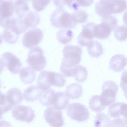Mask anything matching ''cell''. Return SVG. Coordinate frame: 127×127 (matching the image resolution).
Segmentation results:
<instances>
[{
    "instance_id": "10",
    "label": "cell",
    "mask_w": 127,
    "mask_h": 127,
    "mask_svg": "<svg viewBox=\"0 0 127 127\" xmlns=\"http://www.w3.org/2000/svg\"><path fill=\"white\" fill-rule=\"evenodd\" d=\"M95 24L93 22H89L84 26L77 38L79 44L82 46H87L95 38L93 30Z\"/></svg>"
},
{
    "instance_id": "43",
    "label": "cell",
    "mask_w": 127,
    "mask_h": 127,
    "mask_svg": "<svg viewBox=\"0 0 127 127\" xmlns=\"http://www.w3.org/2000/svg\"><path fill=\"white\" fill-rule=\"evenodd\" d=\"M2 41V37L1 34L0 33V44H1Z\"/></svg>"
},
{
    "instance_id": "23",
    "label": "cell",
    "mask_w": 127,
    "mask_h": 127,
    "mask_svg": "<svg viewBox=\"0 0 127 127\" xmlns=\"http://www.w3.org/2000/svg\"><path fill=\"white\" fill-rule=\"evenodd\" d=\"M86 46L89 54L92 57L98 58L103 53L102 45L97 41L92 40Z\"/></svg>"
},
{
    "instance_id": "32",
    "label": "cell",
    "mask_w": 127,
    "mask_h": 127,
    "mask_svg": "<svg viewBox=\"0 0 127 127\" xmlns=\"http://www.w3.org/2000/svg\"><path fill=\"white\" fill-rule=\"evenodd\" d=\"M114 35L118 40L122 41L127 38V28L124 25L117 26L114 30Z\"/></svg>"
},
{
    "instance_id": "27",
    "label": "cell",
    "mask_w": 127,
    "mask_h": 127,
    "mask_svg": "<svg viewBox=\"0 0 127 127\" xmlns=\"http://www.w3.org/2000/svg\"><path fill=\"white\" fill-rule=\"evenodd\" d=\"M87 71L85 67L81 65H78L74 67L73 76L77 82H83L87 79Z\"/></svg>"
},
{
    "instance_id": "31",
    "label": "cell",
    "mask_w": 127,
    "mask_h": 127,
    "mask_svg": "<svg viewBox=\"0 0 127 127\" xmlns=\"http://www.w3.org/2000/svg\"><path fill=\"white\" fill-rule=\"evenodd\" d=\"M89 105L91 110L96 112H101L105 108L101 104L99 99V95H94L91 98Z\"/></svg>"
},
{
    "instance_id": "16",
    "label": "cell",
    "mask_w": 127,
    "mask_h": 127,
    "mask_svg": "<svg viewBox=\"0 0 127 127\" xmlns=\"http://www.w3.org/2000/svg\"><path fill=\"white\" fill-rule=\"evenodd\" d=\"M56 93L51 88L42 90L38 98L39 102L44 106L53 105L55 100Z\"/></svg>"
},
{
    "instance_id": "30",
    "label": "cell",
    "mask_w": 127,
    "mask_h": 127,
    "mask_svg": "<svg viewBox=\"0 0 127 127\" xmlns=\"http://www.w3.org/2000/svg\"><path fill=\"white\" fill-rule=\"evenodd\" d=\"M49 71L44 70L40 72L37 80L38 86L42 90H47L51 86L49 83L48 74Z\"/></svg>"
},
{
    "instance_id": "14",
    "label": "cell",
    "mask_w": 127,
    "mask_h": 127,
    "mask_svg": "<svg viewBox=\"0 0 127 127\" xmlns=\"http://www.w3.org/2000/svg\"><path fill=\"white\" fill-rule=\"evenodd\" d=\"M109 68L114 72H119L125 68L127 64V58L122 54H116L110 59Z\"/></svg>"
},
{
    "instance_id": "44",
    "label": "cell",
    "mask_w": 127,
    "mask_h": 127,
    "mask_svg": "<svg viewBox=\"0 0 127 127\" xmlns=\"http://www.w3.org/2000/svg\"><path fill=\"white\" fill-rule=\"evenodd\" d=\"M2 83L0 80V88L2 87Z\"/></svg>"
},
{
    "instance_id": "15",
    "label": "cell",
    "mask_w": 127,
    "mask_h": 127,
    "mask_svg": "<svg viewBox=\"0 0 127 127\" xmlns=\"http://www.w3.org/2000/svg\"><path fill=\"white\" fill-rule=\"evenodd\" d=\"M5 94L6 101L12 106L20 104L23 99L21 90L17 88L10 89Z\"/></svg>"
},
{
    "instance_id": "37",
    "label": "cell",
    "mask_w": 127,
    "mask_h": 127,
    "mask_svg": "<svg viewBox=\"0 0 127 127\" xmlns=\"http://www.w3.org/2000/svg\"><path fill=\"white\" fill-rule=\"evenodd\" d=\"M127 70H125L123 73L121 78L120 86L124 91V95L127 93Z\"/></svg>"
},
{
    "instance_id": "4",
    "label": "cell",
    "mask_w": 127,
    "mask_h": 127,
    "mask_svg": "<svg viewBox=\"0 0 127 127\" xmlns=\"http://www.w3.org/2000/svg\"><path fill=\"white\" fill-rule=\"evenodd\" d=\"M102 90V93L99 95V99L102 105L105 107L115 101L118 86L114 82L107 80L103 83Z\"/></svg>"
},
{
    "instance_id": "2",
    "label": "cell",
    "mask_w": 127,
    "mask_h": 127,
    "mask_svg": "<svg viewBox=\"0 0 127 127\" xmlns=\"http://www.w3.org/2000/svg\"><path fill=\"white\" fill-rule=\"evenodd\" d=\"M50 20L52 25L56 28H73L77 24L72 14L63 7H58L54 10L50 16Z\"/></svg>"
},
{
    "instance_id": "34",
    "label": "cell",
    "mask_w": 127,
    "mask_h": 127,
    "mask_svg": "<svg viewBox=\"0 0 127 127\" xmlns=\"http://www.w3.org/2000/svg\"><path fill=\"white\" fill-rule=\"evenodd\" d=\"M12 107L7 101L5 94L0 91V109L3 113L10 110Z\"/></svg>"
},
{
    "instance_id": "38",
    "label": "cell",
    "mask_w": 127,
    "mask_h": 127,
    "mask_svg": "<svg viewBox=\"0 0 127 127\" xmlns=\"http://www.w3.org/2000/svg\"><path fill=\"white\" fill-rule=\"evenodd\" d=\"M69 0H53L54 5L58 7H63L65 5L68 6Z\"/></svg>"
},
{
    "instance_id": "5",
    "label": "cell",
    "mask_w": 127,
    "mask_h": 127,
    "mask_svg": "<svg viewBox=\"0 0 127 127\" xmlns=\"http://www.w3.org/2000/svg\"><path fill=\"white\" fill-rule=\"evenodd\" d=\"M43 37L42 31L37 27L31 28L24 34L22 39L23 46L27 48L35 47L42 41Z\"/></svg>"
},
{
    "instance_id": "3",
    "label": "cell",
    "mask_w": 127,
    "mask_h": 127,
    "mask_svg": "<svg viewBox=\"0 0 127 127\" xmlns=\"http://www.w3.org/2000/svg\"><path fill=\"white\" fill-rule=\"evenodd\" d=\"M26 62L31 67L36 71L43 69L47 63L43 50L39 46L31 49L28 53Z\"/></svg>"
},
{
    "instance_id": "35",
    "label": "cell",
    "mask_w": 127,
    "mask_h": 127,
    "mask_svg": "<svg viewBox=\"0 0 127 127\" xmlns=\"http://www.w3.org/2000/svg\"><path fill=\"white\" fill-rule=\"evenodd\" d=\"M50 0H32L33 8L38 12L44 10L50 3Z\"/></svg>"
},
{
    "instance_id": "1",
    "label": "cell",
    "mask_w": 127,
    "mask_h": 127,
    "mask_svg": "<svg viewBox=\"0 0 127 127\" xmlns=\"http://www.w3.org/2000/svg\"><path fill=\"white\" fill-rule=\"evenodd\" d=\"M63 58L60 71L66 77L73 76V68L79 64L81 60L82 51L81 48L77 45H65L62 50Z\"/></svg>"
},
{
    "instance_id": "42",
    "label": "cell",
    "mask_w": 127,
    "mask_h": 127,
    "mask_svg": "<svg viewBox=\"0 0 127 127\" xmlns=\"http://www.w3.org/2000/svg\"><path fill=\"white\" fill-rule=\"evenodd\" d=\"M3 114V113L0 109V120L2 118Z\"/></svg>"
},
{
    "instance_id": "40",
    "label": "cell",
    "mask_w": 127,
    "mask_h": 127,
    "mask_svg": "<svg viewBox=\"0 0 127 127\" xmlns=\"http://www.w3.org/2000/svg\"><path fill=\"white\" fill-rule=\"evenodd\" d=\"M0 127H12L10 122L4 120L0 121Z\"/></svg>"
},
{
    "instance_id": "39",
    "label": "cell",
    "mask_w": 127,
    "mask_h": 127,
    "mask_svg": "<svg viewBox=\"0 0 127 127\" xmlns=\"http://www.w3.org/2000/svg\"><path fill=\"white\" fill-rule=\"evenodd\" d=\"M79 7H87L93 3V0H76Z\"/></svg>"
},
{
    "instance_id": "7",
    "label": "cell",
    "mask_w": 127,
    "mask_h": 127,
    "mask_svg": "<svg viewBox=\"0 0 127 127\" xmlns=\"http://www.w3.org/2000/svg\"><path fill=\"white\" fill-rule=\"evenodd\" d=\"M43 116L46 121L52 127H61L64 124L62 111L53 106L47 108Z\"/></svg>"
},
{
    "instance_id": "19",
    "label": "cell",
    "mask_w": 127,
    "mask_h": 127,
    "mask_svg": "<svg viewBox=\"0 0 127 127\" xmlns=\"http://www.w3.org/2000/svg\"><path fill=\"white\" fill-rule=\"evenodd\" d=\"M83 92L82 88L80 85L77 83H73L66 87L65 92L69 99H73L81 97Z\"/></svg>"
},
{
    "instance_id": "18",
    "label": "cell",
    "mask_w": 127,
    "mask_h": 127,
    "mask_svg": "<svg viewBox=\"0 0 127 127\" xmlns=\"http://www.w3.org/2000/svg\"><path fill=\"white\" fill-rule=\"evenodd\" d=\"M41 91L38 86H30L24 90L23 98L27 102H33L39 98Z\"/></svg>"
},
{
    "instance_id": "6",
    "label": "cell",
    "mask_w": 127,
    "mask_h": 127,
    "mask_svg": "<svg viewBox=\"0 0 127 127\" xmlns=\"http://www.w3.org/2000/svg\"><path fill=\"white\" fill-rule=\"evenodd\" d=\"M68 115L71 119L78 122H83L89 117L88 109L84 105L78 102L70 104L67 109Z\"/></svg>"
},
{
    "instance_id": "33",
    "label": "cell",
    "mask_w": 127,
    "mask_h": 127,
    "mask_svg": "<svg viewBox=\"0 0 127 127\" xmlns=\"http://www.w3.org/2000/svg\"><path fill=\"white\" fill-rule=\"evenodd\" d=\"M75 23H83L87 20L88 14L85 10L82 9L75 11L72 14Z\"/></svg>"
},
{
    "instance_id": "36",
    "label": "cell",
    "mask_w": 127,
    "mask_h": 127,
    "mask_svg": "<svg viewBox=\"0 0 127 127\" xmlns=\"http://www.w3.org/2000/svg\"><path fill=\"white\" fill-rule=\"evenodd\" d=\"M127 118H116L111 121L110 127H127Z\"/></svg>"
},
{
    "instance_id": "26",
    "label": "cell",
    "mask_w": 127,
    "mask_h": 127,
    "mask_svg": "<svg viewBox=\"0 0 127 127\" xmlns=\"http://www.w3.org/2000/svg\"><path fill=\"white\" fill-rule=\"evenodd\" d=\"M26 0H17L14 3V10L17 17H23L29 11L28 1Z\"/></svg>"
},
{
    "instance_id": "17",
    "label": "cell",
    "mask_w": 127,
    "mask_h": 127,
    "mask_svg": "<svg viewBox=\"0 0 127 127\" xmlns=\"http://www.w3.org/2000/svg\"><path fill=\"white\" fill-rule=\"evenodd\" d=\"M36 75L34 70L29 66L23 67L20 70L19 78L21 81L24 84L32 83L35 80Z\"/></svg>"
},
{
    "instance_id": "11",
    "label": "cell",
    "mask_w": 127,
    "mask_h": 127,
    "mask_svg": "<svg viewBox=\"0 0 127 127\" xmlns=\"http://www.w3.org/2000/svg\"><path fill=\"white\" fill-rule=\"evenodd\" d=\"M95 10L96 14L102 17L114 14L113 0H100L95 5Z\"/></svg>"
},
{
    "instance_id": "41",
    "label": "cell",
    "mask_w": 127,
    "mask_h": 127,
    "mask_svg": "<svg viewBox=\"0 0 127 127\" xmlns=\"http://www.w3.org/2000/svg\"><path fill=\"white\" fill-rule=\"evenodd\" d=\"M3 67L4 66L2 63L0 59V74L2 71L3 70Z\"/></svg>"
},
{
    "instance_id": "25",
    "label": "cell",
    "mask_w": 127,
    "mask_h": 127,
    "mask_svg": "<svg viewBox=\"0 0 127 127\" xmlns=\"http://www.w3.org/2000/svg\"><path fill=\"white\" fill-rule=\"evenodd\" d=\"M57 38L60 43L63 44L68 43L72 40L73 34L70 29L66 28H62L57 32Z\"/></svg>"
},
{
    "instance_id": "8",
    "label": "cell",
    "mask_w": 127,
    "mask_h": 127,
    "mask_svg": "<svg viewBox=\"0 0 127 127\" xmlns=\"http://www.w3.org/2000/svg\"><path fill=\"white\" fill-rule=\"evenodd\" d=\"M11 112L16 120L28 123L32 121L35 116L34 111L29 106L17 105L13 107Z\"/></svg>"
},
{
    "instance_id": "29",
    "label": "cell",
    "mask_w": 127,
    "mask_h": 127,
    "mask_svg": "<svg viewBox=\"0 0 127 127\" xmlns=\"http://www.w3.org/2000/svg\"><path fill=\"white\" fill-rule=\"evenodd\" d=\"M19 34L11 28H5L2 35V38L6 43H15L18 40Z\"/></svg>"
},
{
    "instance_id": "20",
    "label": "cell",
    "mask_w": 127,
    "mask_h": 127,
    "mask_svg": "<svg viewBox=\"0 0 127 127\" xmlns=\"http://www.w3.org/2000/svg\"><path fill=\"white\" fill-rule=\"evenodd\" d=\"M24 23L28 29L35 27L39 23L40 17L35 11H29L23 17Z\"/></svg>"
},
{
    "instance_id": "22",
    "label": "cell",
    "mask_w": 127,
    "mask_h": 127,
    "mask_svg": "<svg viewBox=\"0 0 127 127\" xmlns=\"http://www.w3.org/2000/svg\"><path fill=\"white\" fill-rule=\"evenodd\" d=\"M49 82L51 86L61 87L65 85L66 80L61 73L49 71L48 74Z\"/></svg>"
},
{
    "instance_id": "28",
    "label": "cell",
    "mask_w": 127,
    "mask_h": 127,
    "mask_svg": "<svg viewBox=\"0 0 127 127\" xmlns=\"http://www.w3.org/2000/svg\"><path fill=\"white\" fill-rule=\"evenodd\" d=\"M111 121L108 115L104 113H97L94 122L95 127H110Z\"/></svg>"
},
{
    "instance_id": "24",
    "label": "cell",
    "mask_w": 127,
    "mask_h": 127,
    "mask_svg": "<svg viewBox=\"0 0 127 127\" xmlns=\"http://www.w3.org/2000/svg\"><path fill=\"white\" fill-rule=\"evenodd\" d=\"M14 3L11 0H3L0 6V17H9L13 16Z\"/></svg>"
},
{
    "instance_id": "12",
    "label": "cell",
    "mask_w": 127,
    "mask_h": 127,
    "mask_svg": "<svg viewBox=\"0 0 127 127\" xmlns=\"http://www.w3.org/2000/svg\"><path fill=\"white\" fill-rule=\"evenodd\" d=\"M93 30L95 37L100 39L108 38L111 32L114 31L109 24L102 19L100 24H95Z\"/></svg>"
},
{
    "instance_id": "13",
    "label": "cell",
    "mask_w": 127,
    "mask_h": 127,
    "mask_svg": "<svg viewBox=\"0 0 127 127\" xmlns=\"http://www.w3.org/2000/svg\"><path fill=\"white\" fill-rule=\"evenodd\" d=\"M108 114L111 117L127 118V104L122 102H116L110 106Z\"/></svg>"
},
{
    "instance_id": "9",
    "label": "cell",
    "mask_w": 127,
    "mask_h": 127,
    "mask_svg": "<svg viewBox=\"0 0 127 127\" xmlns=\"http://www.w3.org/2000/svg\"><path fill=\"white\" fill-rule=\"evenodd\" d=\"M4 67H6L13 74L18 73L22 66L19 59L12 52H5L3 54L0 59Z\"/></svg>"
},
{
    "instance_id": "21",
    "label": "cell",
    "mask_w": 127,
    "mask_h": 127,
    "mask_svg": "<svg viewBox=\"0 0 127 127\" xmlns=\"http://www.w3.org/2000/svg\"><path fill=\"white\" fill-rule=\"evenodd\" d=\"M69 102V98L65 92H56V97L53 106L60 110H64L66 108Z\"/></svg>"
}]
</instances>
